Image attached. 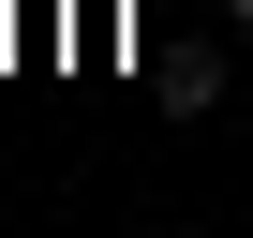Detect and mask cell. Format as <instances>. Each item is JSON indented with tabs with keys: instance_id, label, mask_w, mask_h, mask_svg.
Here are the masks:
<instances>
[{
	"instance_id": "obj_1",
	"label": "cell",
	"mask_w": 253,
	"mask_h": 238,
	"mask_svg": "<svg viewBox=\"0 0 253 238\" xmlns=\"http://www.w3.org/2000/svg\"><path fill=\"white\" fill-rule=\"evenodd\" d=\"M223 15H238V30H253V0H223Z\"/></svg>"
}]
</instances>
